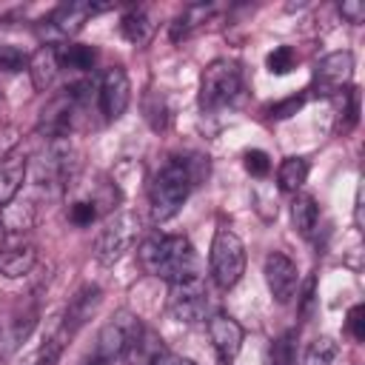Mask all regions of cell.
Listing matches in <instances>:
<instances>
[{"instance_id": "484cf974", "label": "cell", "mask_w": 365, "mask_h": 365, "mask_svg": "<svg viewBox=\"0 0 365 365\" xmlns=\"http://www.w3.org/2000/svg\"><path fill=\"white\" fill-rule=\"evenodd\" d=\"M26 66H29V54L23 48H17V46H0V71L14 74V71H23Z\"/></svg>"}, {"instance_id": "d4e9b609", "label": "cell", "mask_w": 365, "mask_h": 365, "mask_svg": "<svg viewBox=\"0 0 365 365\" xmlns=\"http://www.w3.org/2000/svg\"><path fill=\"white\" fill-rule=\"evenodd\" d=\"M265 365H294V334H282L268 345Z\"/></svg>"}, {"instance_id": "9a60e30c", "label": "cell", "mask_w": 365, "mask_h": 365, "mask_svg": "<svg viewBox=\"0 0 365 365\" xmlns=\"http://www.w3.org/2000/svg\"><path fill=\"white\" fill-rule=\"evenodd\" d=\"M26 71H29V77H31V86L37 88V91H46V88H51V83L57 80V74H60V60H57V46H51V43H46V46H40L31 57H29V66H26Z\"/></svg>"}, {"instance_id": "836d02e7", "label": "cell", "mask_w": 365, "mask_h": 365, "mask_svg": "<svg viewBox=\"0 0 365 365\" xmlns=\"http://www.w3.org/2000/svg\"><path fill=\"white\" fill-rule=\"evenodd\" d=\"M151 365H194L188 356H180V354H171V351H163Z\"/></svg>"}, {"instance_id": "1f68e13d", "label": "cell", "mask_w": 365, "mask_h": 365, "mask_svg": "<svg viewBox=\"0 0 365 365\" xmlns=\"http://www.w3.org/2000/svg\"><path fill=\"white\" fill-rule=\"evenodd\" d=\"M339 14H342L348 23L359 26V23L365 20V6H362L359 0H345V3H339Z\"/></svg>"}, {"instance_id": "4316f807", "label": "cell", "mask_w": 365, "mask_h": 365, "mask_svg": "<svg viewBox=\"0 0 365 365\" xmlns=\"http://www.w3.org/2000/svg\"><path fill=\"white\" fill-rule=\"evenodd\" d=\"M66 334L63 331H57L46 345H43V351L37 354V359H34V365H57L60 362V354H63V345H66Z\"/></svg>"}, {"instance_id": "7a4b0ae2", "label": "cell", "mask_w": 365, "mask_h": 365, "mask_svg": "<svg viewBox=\"0 0 365 365\" xmlns=\"http://www.w3.org/2000/svg\"><path fill=\"white\" fill-rule=\"evenodd\" d=\"M197 174L191 168L188 160L182 157H171L151 180V188H148V200H151V217L157 222H165L171 220L182 202L188 200L191 194V185H194Z\"/></svg>"}, {"instance_id": "8fae6325", "label": "cell", "mask_w": 365, "mask_h": 365, "mask_svg": "<svg viewBox=\"0 0 365 365\" xmlns=\"http://www.w3.org/2000/svg\"><path fill=\"white\" fill-rule=\"evenodd\" d=\"M208 339L214 345V351L220 354L222 362H231L240 351H242V342H245V331L242 325L228 317V314H214L208 319Z\"/></svg>"}, {"instance_id": "603a6c76", "label": "cell", "mask_w": 365, "mask_h": 365, "mask_svg": "<svg viewBox=\"0 0 365 365\" xmlns=\"http://www.w3.org/2000/svg\"><path fill=\"white\" fill-rule=\"evenodd\" d=\"M120 29H123V37H125L128 43H137V46L151 37V23H148V17H145L143 9H131V11L123 17Z\"/></svg>"}, {"instance_id": "8992f818", "label": "cell", "mask_w": 365, "mask_h": 365, "mask_svg": "<svg viewBox=\"0 0 365 365\" xmlns=\"http://www.w3.org/2000/svg\"><path fill=\"white\" fill-rule=\"evenodd\" d=\"M140 319L134 317V314H117L111 322H106L103 325V331H100V336H97V351H94V359H100V362H114V359H120L123 354H125V348H128V342L134 339V334L140 331Z\"/></svg>"}, {"instance_id": "d6a6232c", "label": "cell", "mask_w": 365, "mask_h": 365, "mask_svg": "<svg viewBox=\"0 0 365 365\" xmlns=\"http://www.w3.org/2000/svg\"><path fill=\"white\" fill-rule=\"evenodd\" d=\"M302 106V97H288V100H282V103H277V106H271V117H291V114H297V108Z\"/></svg>"}, {"instance_id": "ac0fdd59", "label": "cell", "mask_w": 365, "mask_h": 365, "mask_svg": "<svg viewBox=\"0 0 365 365\" xmlns=\"http://www.w3.org/2000/svg\"><path fill=\"white\" fill-rule=\"evenodd\" d=\"M291 220H294V228L302 237H314V231L319 225V205H317V200L311 194H294Z\"/></svg>"}, {"instance_id": "f1b7e54d", "label": "cell", "mask_w": 365, "mask_h": 365, "mask_svg": "<svg viewBox=\"0 0 365 365\" xmlns=\"http://www.w3.org/2000/svg\"><path fill=\"white\" fill-rule=\"evenodd\" d=\"M245 171H248L251 177H265V174L271 171V160H268V154L259 151V148L245 151Z\"/></svg>"}, {"instance_id": "ffe728a7", "label": "cell", "mask_w": 365, "mask_h": 365, "mask_svg": "<svg viewBox=\"0 0 365 365\" xmlns=\"http://www.w3.org/2000/svg\"><path fill=\"white\" fill-rule=\"evenodd\" d=\"M308 180V163L302 157H285L277 168V185L285 194H297Z\"/></svg>"}, {"instance_id": "2e32d148", "label": "cell", "mask_w": 365, "mask_h": 365, "mask_svg": "<svg viewBox=\"0 0 365 365\" xmlns=\"http://www.w3.org/2000/svg\"><path fill=\"white\" fill-rule=\"evenodd\" d=\"M163 351H168V348H165V342H163V336H160L157 331H151V328L140 325V331H137V334H134V339L128 342V348H125L123 359H125L128 365H151Z\"/></svg>"}, {"instance_id": "f546056e", "label": "cell", "mask_w": 365, "mask_h": 365, "mask_svg": "<svg viewBox=\"0 0 365 365\" xmlns=\"http://www.w3.org/2000/svg\"><path fill=\"white\" fill-rule=\"evenodd\" d=\"M94 217H97V208H94V202H74L71 208H68V220L74 222V225H91L94 222Z\"/></svg>"}, {"instance_id": "277c9868", "label": "cell", "mask_w": 365, "mask_h": 365, "mask_svg": "<svg viewBox=\"0 0 365 365\" xmlns=\"http://www.w3.org/2000/svg\"><path fill=\"white\" fill-rule=\"evenodd\" d=\"M242 88V74L240 66L231 60H214L200 77V108L202 111H217L228 106Z\"/></svg>"}, {"instance_id": "e0dca14e", "label": "cell", "mask_w": 365, "mask_h": 365, "mask_svg": "<svg viewBox=\"0 0 365 365\" xmlns=\"http://www.w3.org/2000/svg\"><path fill=\"white\" fill-rule=\"evenodd\" d=\"M94 11H97L94 3H63V6L54 9V14L48 17V23H51V29L57 34L71 37V34H77L83 29V23L88 20V14H94Z\"/></svg>"}, {"instance_id": "4dcf8cb0", "label": "cell", "mask_w": 365, "mask_h": 365, "mask_svg": "<svg viewBox=\"0 0 365 365\" xmlns=\"http://www.w3.org/2000/svg\"><path fill=\"white\" fill-rule=\"evenodd\" d=\"M348 331L354 334V339H365V308L362 305H354L348 311Z\"/></svg>"}, {"instance_id": "d590c367", "label": "cell", "mask_w": 365, "mask_h": 365, "mask_svg": "<svg viewBox=\"0 0 365 365\" xmlns=\"http://www.w3.org/2000/svg\"><path fill=\"white\" fill-rule=\"evenodd\" d=\"M3 240H6V225H3V220H0V251H3Z\"/></svg>"}, {"instance_id": "3957f363", "label": "cell", "mask_w": 365, "mask_h": 365, "mask_svg": "<svg viewBox=\"0 0 365 365\" xmlns=\"http://www.w3.org/2000/svg\"><path fill=\"white\" fill-rule=\"evenodd\" d=\"M245 274V242L231 228H217L211 242V277L217 288H234Z\"/></svg>"}, {"instance_id": "ba28073f", "label": "cell", "mask_w": 365, "mask_h": 365, "mask_svg": "<svg viewBox=\"0 0 365 365\" xmlns=\"http://www.w3.org/2000/svg\"><path fill=\"white\" fill-rule=\"evenodd\" d=\"M97 100H100V111L106 114V120H120L131 103V83L123 66H111L103 71L100 86H97Z\"/></svg>"}, {"instance_id": "d6986e66", "label": "cell", "mask_w": 365, "mask_h": 365, "mask_svg": "<svg viewBox=\"0 0 365 365\" xmlns=\"http://www.w3.org/2000/svg\"><path fill=\"white\" fill-rule=\"evenodd\" d=\"M34 262H37L34 245H17L9 251H0V274L3 277H23L34 268Z\"/></svg>"}, {"instance_id": "e575fe53", "label": "cell", "mask_w": 365, "mask_h": 365, "mask_svg": "<svg viewBox=\"0 0 365 365\" xmlns=\"http://www.w3.org/2000/svg\"><path fill=\"white\" fill-rule=\"evenodd\" d=\"M311 305H314V279L305 282V291H302V317L311 314Z\"/></svg>"}, {"instance_id": "6da1fadb", "label": "cell", "mask_w": 365, "mask_h": 365, "mask_svg": "<svg viewBox=\"0 0 365 365\" xmlns=\"http://www.w3.org/2000/svg\"><path fill=\"white\" fill-rule=\"evenodd\" d=\"M137 259L145 274L160 277L165 282H185L200 277V259L194 245L180 234H157L148 237L137 248Z\"/></svg>"}, {"instance_id": "5b68a950", "label": "cell", "mask_w": 365, "mask_h": 365, "mask_svg": "<svg viewBox=\"0 0 365 365\" xmlns=\"http://www.w3.org/2000/svg\"><path fill=\"white\" fill-rule=\"evenodd\" d=\"M137 237H140V217L131 211H120L111 220H106V225L100 228L97 242H94V254L103 265H111L125 251L134 248Z\"/></svg>"}, {"instance_id": "4fadbf2b", "label": "cell", "mask_w": 365, "mask_h": 365, "mask_svg": "<svg viewBox=\"0 0 365 365\" xmlns=\"http://www.w3.org/2000/svg\"><path fill=\"white\" fill-rule=\"evenodd\" d=\"M100 299H103V291H100L97 285H86V288H80V291L71 297L68 308H66V317H63V328H60V331L71 339V336L91 319V314L97 311Z\"/></svg>"}, {"instance_id": "52a82bcc", "label": "cell", "mask_w": 365, "mask_h": 365, "mask_svg": "<svg viewBox=\"0 0 365 365\" xmlns=\"http://www.w3.org/2000/svg\"><path fill=\"white\" fill-rule=\"evenodd\" d=\"M351 74H354V54L331 51L322 60H317V66H314V91L322 97L339 94L342 88H348Z\"/></svg>"}, {"instance_id": "30bf717a", "label": "cell", "mask_w": 365, "mask_h": 365, "mask_svg": "<svg viewBox=\"0 0 365 365\" xmlns=\"http://www.w3.org/2000/svg\"><path fill=\"white\" fill-rule=\"evenodd\" d=\"M205 288L202 279H185V282H174L171 294H168V311L171 317H177L180 322H197L205 314Z\"/></svg>"}, {"instance_id": "7402d4cb", "label": "cell", "mask_w": 365, "mask_h": 365, "mask_svg": "<svg viewBox=\"0 0 365 365\" xmlns=\"http://www.w3.org/2000/svg\"><path fill=\"white\" fill-rule=\"evenodd\" d=\"M214 11V6H208V3H194V6H188L174 23H171V40H180V37H188L197 26H202L205 20H208V14Z\"/></svg>"}, {"instance_id": "44dd1931", "label": "cell", "mask_w": 365, "mask_h": 365, "mask_svg": "<svg viewBox=\"0 0 365 365\" xmlns=\"http://www.w3.org/2000/svg\"><path fill=\"white\" fill-rule=\"evenodd\" d=\"M57 60H60V68H71V71H86L94 66L97 60V51L86 43H60L57 46Z\"/></svg>"}, {"instance_id": "7c38bea8", "label": "cell", "mask_w": 365, "mask_h": 365, "mask_svg": "<svg viewBox=\"0 0 365 365\" xmlns=\"http://www.w3.org/2000/svg\"><path fill=\"white\" fill-rule=\"evenodd\" d=\"M77 108H80V103H77L68 91L57 94V97L43 108V114H40V131H43L48 140H54V137H68Z\"/></svg>"}, {"instance_id": "9c48e42d", "label": "cell", "mask_w": 365, "mask_h": 365, "mask_svg": "<svg viewBox=\"0 0 365 365\" xmlns=\"http://www.w3.org/2000/svg\"><path fill=\"white\" fill-rule=\"evenodd\" d=\"M262 274H265V282H268V291L271 297L279 302V305H288L299 288V271H297V262L291 257H285L282 251H271L265 257V265H262Z\"/></svg>"}, {"instance_id": "83f0119b", "label": "cell", "mask_w": 365, "mask_h": 365, "mask_svg": "<svg viewBox=\"0 0 365 365\" xmlns=\"http://www.w3.org/2000/svg\"><path fill=\"white\" fill-rule=\"evenodd\" d=\"M268 68L274 71V74H288L291 68H294V51H291V46H277L271 54H268Z\"/></svg>"}, {"instance_id": "cb8c5ba5", "label": "cell", "mask_w": 365, "mask_h": 365, "mask_svg": "<svg viewBox=\"0 0 365 365\" xmlns=\"http://www.w3.org/2000/svg\"><path fill=\"white\" fill-rule=\"evenodd\" d=\"M336 354H339V348H336V342L331 336H317L305 348L302 365H334L336 362Z\"/></svg>"}, {"instance_id": "5bb4252c", "label": "cell", "mask_w": 365, "mask_h": 365, "mask_svg": "<svg viewBox=\"0 0 365 365\" xmlns=\"http://www.w3.org/2000/svg\"><path fill=\"white\" fill-rule=\"evenodd\" d=\"M26 171H29V157L23 151H11L0 160V208H6L17 197L20 185L26 182Z\"/></svg>"}]
</instances>
